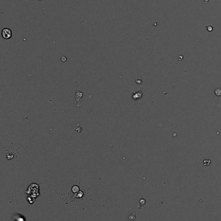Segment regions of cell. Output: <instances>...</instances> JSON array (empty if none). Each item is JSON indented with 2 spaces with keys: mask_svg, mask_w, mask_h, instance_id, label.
Here are the masks:
<instances>
[{
  "mask_svg": "<svg viewBox=\"0 0 221 221\" xmlns=\"http://www.w3.org/2000/svg\"><path fill=\"white\" fill-rule=\"evenodd\" d=\"M215 95L217 96H221V88H217L215 90Z\"/></svg>",
  "mask_w": 221,
  "mask_h": 221,
  "instance_id": "cell-4",
  "label": "cell"
},
{
  "mask_svg": "<svg viewBox=\"0 0 221 221\" xmlns=\"http://www.w3.org/2000/svg\"><path fill=\"white\" fill-rule=\"evenodd\" d=\"M39 1H41V0H39Z\"/></svg>",
  "mask_w": 221,
  "mask_h": 221,
  "instance_id": "cell-13",
  "label": "cell"
},
{
  "mask_svg": "<svg viewBox=\"0 0 221 221\" xmlns=\"http://www.w3.org/2000/svg\"><path fill=\"white\" fill-rule=\"evenodd\" d=\"M1 36L5 40H8L12 37V31L8 28H4L2 29Z\"/></svg>",
  "mask_w": 221,
  "mask_h": 221,
  "instance_id": "cell-1",
  "label": "cell"
},
{
  "mask_svg": "<svg viewBox=\"0 0 221 221\" xmlns=\"http://www.w3.org/2000/svg\"><path fill=\"white\" fill-rule=\"evenodd\" d=\"M142 95H143L142 88H141V89L139 90V91L133 92V95H132L133 100H139V99H140L142 97Z\"/></svg>",
  "mask_w": 221,
  "mask_h": 221,
  "instance_id": "cell-2",
  "label": "cell"
},
{
  "mask_svg": "<svg viewBox=\"0 0 221 221\" xmlns=\"http://www.w3.org/2000/svg\"><path fill=\"white\" fill-rule=\"evenodd\" d=\"M206 28H207V30H208V31H209V32H212V31H213V27H212V26H211V25H208L206 27Z\"/></svg>",
  "mask_w": 221,
  "mask_h": 221,
  "instance_id": "cell-7",
  "label": "cell"
},
{
  "mask_svg": "<svg viewBox=\"0 0 221 221\" xmlns=\"http://www.w3.org/2000/svg\"><path fill=\"white\" fill-rule=\"evenodd\" d=\"M209 1H210V0H204V3H205L206 4H207V3H208Z\"/></svg>",
  "mask_w": 221,
  "mask_h": 221,
  "instance_id": "cell-11",
  "label": "cell"
},
{
  "mask_svg": "<svg viewBox=\"0 0 221 221\" xmlns=\"http://www.w3.org/2000/svg\"><path fill=\"white\" fill-rule=\"evenodd\" d=\"M145 204V200H144V199H141V200H140V206H143Z\"/></svg>",
  "mask_w": 221,
  "mask_h": 221,
  "instance_id": "cell-8",
  "label": "cell"
},
{
  "mask_svg": "<svg viewBox=\"0 0 221 221\" xmlns=\"http://www.w3.org/2000/svg\"><path fill=\"white\" fill-rule=\"evenodd\" d=\"M61 60H62V61H66V57H65V56L62 57Z\"/></svg>",
  "mask_w": 221,
  "mask_h": 221,
  "instance_id": "cell-10",
  "label": "cell"
},
{
  "mask_svg": "<svg viewBox=\"0 0 221 221\" xmlns=\"http://www.w3.org/2000/svg\"><path fill=\"white\" fill-rule=\"evenodd\" d=\"M136 83H137V84H141V83H142V81L140 79H137L136 80Z\"/></svg>",
  "mask_w": 221,
  "mask_h": 221,
  "instance_id": "cell-9",
  "label": "cell"
},
{
  "mask_svg": "<svg viewBox=\"0 0 221 221\" xmlns=\"http://www.w3.org/2000/svg\"><path fill=\"white\" fill-rule=\"evenodd\" d=\"M178 58H180V60H182V56H178Z\"/></svg>",
  "mask_w": 221,
  "mask_h": 221,
  "instance_id": "cell-12",
  "label": "cell"
},
{
  "mask_svg": "<svg viewBox=\"0 0 221 221\" xmlns=\"http://www.w3.org/2000/svg\"><path fill=\"white\" fill-rule=\"evenodd\" d=\"M82 94H83V92L79 91V90H77L75 91V95L78 96V97H76V100L77 101V105H79V102H81V99H82Z\"/></svg>",
  "mask_w": 221,
  "mask_h": 221,
  "instance_id": "cell-3",
  "label": "cell"
},
{
  "mask_svg": "<svg viewBox=\"0 0 221 221\" xmlns=\"http://www.w3.org/2000/svg\"><path fill=\"white\" fill-rule=\"evenodd\" d=\"M210 163H211V161H210V160H209V159L204 160L203 162V164L204 165V166H209V165L210 164Z\"/></svg>",
  "mask_w": 221,
  "mask_h": 221,
  "instance_id": "cell-5",
  "label": "cell"
},
{
  "mask_svg": "<svg viewBox=\"0 0 221 221\" xmlns=\"http://www.w3.org/2000/svg\"><path fill=\"white\" fill-rule=\"evenodd\" d=\"M136 219V217H135V214L134 213H132V214H131L129 216V219L131 221H134Z\"/></svg>",
  "mask_w": 221,
  "mask_h": 221,
  "instance_id": "cell-6",
  "label": "cell"
}]
</instances>
